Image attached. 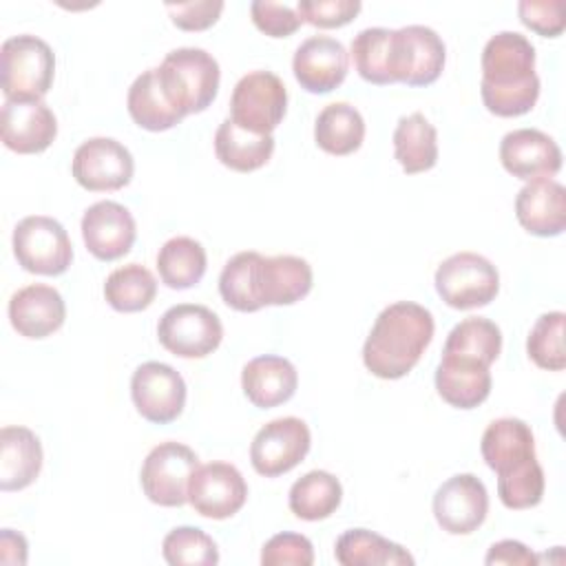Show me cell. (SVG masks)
<instances>
[{
  "label": "cell",
  "instance_id": "obj_1",
  "mask_svg": "<svg viewBox=\"0 0 566 566\" xmlns=\"http://www.w3.org/2000/svg\"><path fill=\"white\" fill-rule=\"evenodd\" d=\"M480 95L497 117L526 115L539 97L535 46L517 31L495 33L482 49Z\"/></svg>",
  "mask_w": 566,
  "mask_h": 566
},
{
  "label": "cell",
  "instance_id": "obj_2",
  "mask_svg": "<svg viewBox=\"0 0 566 566\" xmlns=\"http://www.w3.org/2000/svg\"><path fill=\"white\" fill-rule=\"evenodd\" d=\"M433 329V316L424 305L413 301L387 305L363 345L365 367L382 380L407 376L429 347Z\"/></svg>",
  "mask_w": 566,
  "mask_h": 566
},
{
  "label": "cell",
  "instance_id": "obj_3",
  "mask_svg": "<svg viewBox=\"0 0 566 566\" xmlns=\"http://www.w3.org/2000/svg\"><path fill=\"white\" fill-rule=\"evenodd\" d=\"M159 84L172 106L186 117L206 111L219 91V62L203 49L181 46L166 53L157 66Z\"/></svg>",
  "mask_w": 566,
  "mask_h": 566
},
{
  "label": "cell",
  "instance_id": "obj_4",
  "mask_svg": "<svg viewBox=\"0 0 566 566\" xmlns=\"http://www.w3.org/2000/svg\"><path fill=\"white\" fill-rule=\"evenodd\" d=\"M55 75L53 49L38 35L22 33L2 42L0 82L7 99L40 102Z\"/></svg>",
  "mask_w": 566,
  "mask_h": 566
},
{
  "label": "cell",
  "instance_id": "obj_5",
  "mask_svg": "<svg viewBox=\"0 0 566 566\" xmlns=\"http://www.w3.org/2000/svg\"><path fill=\"white\" fill-rule=\"evenodd\" d=\"M433 283L440 298L453 310L484 307L500 292L497 268L478 252H455L444 259Z\"/></svg>",
  "mask_w": 566,
  "mask_h": 566
},
{
  "label": "cell",
  "instance_id": "obj_6",
  "mask_svg": "<svg viewBox=\"0 0 566 566\" xmlns=\"http://www.w3.org/2000/svg\"><path fill=\"white\" fill-rule=\"evenodd\" d=\"M13 254L22 270L42 276L64 274L73 261V245L64 226L44 214H31L13 228Z\"/></svg>",
  "mask_w": 566,
  "mask_h": 566
},
{
  "label": "cell",
  "instance_id": "obj_7",
  "mask_svg": "<svg viewBox=\"0 0 566 566\" xmlns=\"http://www.w3.org/2000/svg\"><path fill=\"white\" fill-rule=\"evenodd\" d=\"M287 111V91L272 71L243 75L230 97V119L254 135H272Z\"/></svg>",
  "mask_w": 566,
  "mask_h": 566
},
{
  "label": "cell",
  "instance_id": "obj_8",
  "mask_svg": "<svg viewBox=\"0 0 566 566\" xmlns=\"http://www.w3.org/2000/svg\"><path fill=\"white\" fill-rule=\"evenodd\" d=\"M157 338L164 349L179 358H206L221 345L223 325L210 307L179 303L161 314Z\"/></svg>",
  "mask_w": 566,
  "mask_h": 566
},
{
  "label": "cell",
  "instance_id": "obj_9",
  "mask_svg": "<svg viewBox=\"0 0 566 566\" xmlns=\"http://www.w3.org/2000/svg\"><path fill=\"white\" fill-rule=\"evenodd\" d=\"M199 467L197 453L175 440L153 447L142 464L139 482L144 495L159 506H181L188 502V482Z\"/></svg>",
  "mask_w": 566,
  "mask_h": 566
},
{
  "label": "cell",
  "instance_id": "obj_10",
  "mask_svg": "<svg viewBox=\"0 0 566 566\" xmlns=\"http://www.w3.org/2000/svg\"><path fill=\"white\" fill-rule=\"evenodd\" d=\"M447 60L442 38L422 24H409L394 29L391 33V75L394 82L407 86L433 84Z\"/></svg>",
  "mask_w": 566,
  "mask_h": 566
},
{
  "label": "cell",
  "instance_id": "obj_11",
  "mask_svg": "<svg viewBox=\"0 0 566 566\" xmlns=\"http://www.w3.org/2000/svg\"><path fill=\"white\" fill-rule=\"evenodd\" d=\"M310 447L312 433L301 418H276L256 431L250 444V462L259 475L279 478L301 464Z\"/></svg>",
  "mask_w": 566,
  "mask_h": 566
},
{
  "label": "cell",
  "instance_id": "obj_12",
  "mask_svg": "<svg viewBox=\"0 0 566 566\" xmlns=\"http://www.w3.org/2000/svg\"><path fill=\"white\" fill-rule=\"evenodd\" d=\"M130 396L137 413L153 424L177 420L186 405V382L181 374L159 360L142 363L130 378Z\"/></svg>",
  "mask_w": 566,
  "mask_h": 566
},
{
  "label": "cell",
  "instance_id": "obj_13",
  "mask_svg": "<svg viewBox=\"0 0 566 566\" xmlns=\"http://www.w3.org/2000/svg\"><path fill=\"white\" fill-rule=\"evenodd\" d=\"M71 170L84 190L108 192L130 184L135 161L130 150L117 139L91 137L77 146Z\"/></svg>",
  "mask_w": 566,
  "mask_h": 566
},
{
  "label": "cell",
  "instance_id": "obj_14",
  "mask_svg": "<svg viewBox=\"0 0 566 566\" xmlns=\"http://www.w3.org/2000/svg\"><path fill=\"white\" fill-rule=\"evenodd\" d=\"M248 500V484L241 471L228 462H208L197 467L188 482V502L210 520L232 517Z\"/></svg>",
  "mask_w": 566,
  "mask_h": 566
},
{
  "label": "cell",
  "instance_id": "obj_15",
  "mask_svg": "<svg viewBox=\"0 0 566 566\" xmlns=\"http://www.w3.org/2000/svg\"><path fill=\"white\" fill-rule=\"evenodd\" d=\"M489 513V493L473 473H458L442 482L433 495V517L449 535H469Z\"/></svg>",
  "mask_w": 566,
  "mask_h": 566
},
{
  "label": "cell",
  "instance_id": "obj_16",
  "mask_svg": "<svg viewBox=\"0 0 566 566\" xmlns=\"http://www.w3.org/2000/svg\"><path fill=\"white\" fill-rule=\"evenodd\" d=\"M312 281L310 263L294 254H256L252 265V296L259 310L265 305H292L305 298Z\"/></svg>",
  "mask_w": 566,
  "mask_h": 566
},
{
  "label": "cell",
  "instance_id": "obj_17",
  "mask_svg": "<svg viewBox=\"0 0 566 566\" xmlns=\"http://www.w3.org/2000/svg\"><path fill=\"white\" fill-rule=\"evenodd\" d=\"M500 161L522 181L551 179L562 168V150L553 137L537 128H517L502 137Z\"/></svg>",
  "mask_w": 566,
  "mask_h": 566
},
{
  "label": "cell",
  "instance_id": "obj_18",
  "mask_svg": "<svg viewBox=\"0 0 566 566\" xmlns=\"http://www.w3.org/2000/svg\"><path fill=\"white\" fill-rule=\"evenodd\" d=\"M349 53L336 38L312 35L298 44L292 71L301 88L314 95H325L338 88L347 75Z\"/></svg>",
  "mask_w": 566,
  "mask_h": 566
},
{
  "label": "cell",
  "instance_id": "obj_19",
  "mask_svg": "<svg viewBox=\"0 0 566 566\" xmlns=\"http://www.w3.org/2000/svg\"><path fill=\"white\" fill-rule=\"evenodd\" d=\"M2 144L20 155L46 150L57 137V119L53 111L40 102L4 99L0 115Z\"/></svg>",
  "mask_w": 566,
  "mask_h": 566
},
{
  "label": "cell",
  "instance_id": "obj_20",
  "mask_svg": "<svg viewBox=\"0 0 566 566\" xmlns=\"http://www.w3.org/2000/svg\"><path fill=\"white\" fill-rule=\"evenodd\" d=\"M82 237L86 250L99 261H115L130 252L137 226L128 208L117 201H97L82 217Z\"/></svg>",
  "mask_w": 566,
  "mask_h": 566
},
{
  "label": "cell",
  "instance_id": "obj_21",
  "mask_svg": "<svg viewBox=\"0 0 566 566\" xmlns=\"http://www.w3.org/2000/svg\"><path fill=\"white\" fill-rule=\"evenodd\" d=\"M66 305L53 285L31 283L9 298L11 327L24 338H46L64 325Z\"/></svg>",
  "mask_w": 566,
  "mask_h": 566
},
{
  "label": "cell",
  "instance_id": "obj_22",
  "mask_svg": "<svg viewBox=\"0 0 566 566\" xmlns=\"http://www.w3.org/2000/svg\"><path fill=\"white\" fill-rule=\"evenodd\" d=\"M491 371L478 358L442 352L436 367V389L455 409H475L491 394Z\"/></svg>",
  "mask_w": 566,
  "mask_h": 566
},
{
  "label": "cell",
  "instance_id": "obj_23",
  "mask_svg": "<svg viewBox=\"0 0 566 566\" xmlns=\"http://www.w3.org/2000/svg\"><path fill=\"white\" fill-rule=\"evenodd\" d=\"M520 226L535 237H559L566 228V190L559 181H528L515 197Z\"/></svg>",
  "mask_w": 566,
  "mask_h": 566
},
{
  "label": "cell",
  "instance_id": "obj_24",
  "mask_svg": "<svg viewBox=\"0 0 566 566\" xmlns=\"http://www.w3.org/2000/svg\"><path fill=\"white\" fill-rule=\"evenodd\" d=\"M241 387L254 407L272 409L294 396L298 387V374L287 358L265 354L245 363L241 371Z\"/></svg>",
  "mask_w": 566,
  "mask_h": 566
},
{
  "label": "cell",
  "instance_id": "obj_25",
  "mask_svg": "<svg viewBox=\"0 0 566 566\" xmlns=\"http://www.w3.org/2000/svg\"><path fill=\"white\" fill-rule=\"evenodd\" d=\"M42 469L40 438L27 427H2L0 431V489L22 491L35 482Z\"/></svg>",
  "mask_w": 566,
  "mask_h": 566
},
{
  "label": "cell",
  "instance_id": "obj_26",
  "mask_svg": "<svg viewBox=\"0 0 566 566\" xmlns=\"http://www.w3.org/2000/svg\"><path fill=\"white\" fill-rule=\"evenodd\" d=\"M482 458L489 469L504 473L535 455V438L531 427L520 418H497L493 420L480 442Z\"/></svg>",
  "mask_w": 566,
  "mask_h": 566
},
{
  "label": "cell",
  "instance_id": "obj_27",
  "mask_svg": "<svg viewBox=\"0 0 566 566\" xmlns=\"http://www.w3.org/2000/svg\"><path fill=\"white\" fill-rule=\"evenodd\" d=\"M128 113L133 122L150 133H161L177 126L184 115L172 106L168 95L164 93L157 75V66L144 71L135 77L126 97Z\"/></svg>",
  "mask_w": 566,
  "mask_h": 566
},
{
  "label": "cell",
  "instance_id": "obj_28",
  "mask_svg": "<svg viewBox=\"0 0 566 566\" xmlns=\"http://www.w3.org/2000/svg\"><path fill=\"white\" fill-rule=\"evenodd\" d=\"M274 153L272 135H254L239 128L230 117H226L214 133V155L217 159L237 172L259 170L270 161Z\"/></svg>",
  "mask_w": 566,
  "mask_h": 566
},
{
  "label": "cell",
  "instance_id": "obj_29",
  "mask_svg": "<svg viewBox=\"0 0 566 566\" xmlns=\"http://www.w3.org/2000/svg\"><path fill=\"white\" fill-rule=\"evenodd\" d=\"M394 157L407 175L431 170L438 164V133L422 113L402 115L394 130Z\"/></svg>",
  "mask_w": 566,
  "mask_h": 566
},
{
  "label": "cell",
  "instance_id": "obj_30",
  "mask_svg": "<svg viewBox=\"0 0 566 566\" xmlns=\"http://www.w3.org/2000/svg\"><path fill=\"white\" fill-rule=\"evenodd\" d=\"M334 557L343 566H413V557L400 544L367 528L345 531L334 546Z\"/></svg>",
  "mask_w": 566,
  "mask_h": 566
},
{
  "label": "cell",
  "instance_id": "obj_31",
  "mask_svg": "<svg viewBox=\"0 0 566 566\" xmlns=\"http://www.w3.org/2000/svg\"><path fill=\"white\" fill-rule=\"evenodd\" d=\"M365 139V119L347 102L327 104L314 122V142L321 150L343 157L360 148Z\"/></svg>",
  "mask_w": 566,
  "mask_h": 566
},
{
  "label": "cell",
  "instance_id": "obj_32",
  "mask_svg": "<svg viewBox=\"0 0 566 566\" xmlns=\"http://www.w3.org/2000/svg\"><path fill=\"white\" fill-rule=\"evenodd\" d=\"M208 268L206 250L192 237H172L157 252V272L166 287L188 290L197 285Z\"/></svg>",
  "mask_w": 566,
  "mask_h": 566
},
{
  "label": "cell",
  "instance_id": "obj_33",
  "mask_svg": "<svg viewBox=\"0 0 566 566\" xmlns=\"http://www.w3.org/2000/svg\"><path fill=\"white\" fill-rule=\"evenodd\" d=\"M343 500V486L329 471L314 469L298 478L290 489V511L305 522H318L329 517Z\"/></svg>",
  "mask_w": 566,
  "mask_h": 566
},
{
  "label": "cell",
  "instance_id": "obj_34",
  "mask_svg": "<svg viewBox=\"0 0 566 566\" xmlns=\"http://www.w3.org/2000/svg\"><path fill=\"white\" fill-rule=\"evenodd\" d=\"M157 296V281L153 272L139 263H128L113 270L104 283L106 303L124 314L150 307Z\"/></svg>",
  "mask_w": 566,
  "mask_h": 566
},
{
  "label": "cell",
  "instance_id": "obj_35",
  "mask_svg": "<svg viewBox=\"0 0 566 566\" xmlns=\"http://www.w3.org/2000/svg\"><path fill=\"white\" fill-rule=\"evenodd\" d=\"M391 33L394 29H363L352 42V60L358 75L369 84H394L391 75Z\"/></svg>",
  "mask_w": 566,
  "mask_h": 566
},
{
  "label": "cell",
  "instance_id": "obj_36",
  "mask_svg": "<svg viewBox=\"0 0 566 566\" xmlns=\"http://www.w3.org/2000/svg\"><path fill=\"white\" fill-rule=\"evenodd\" d=\"M442 352L471 356L491 367L502 352V332L489 318L469 316L449 332Z\"/></svg>",
  "mask_w": 566,
  "mask_h": 566
},
{
  "label": "cell",
  "instance_id": "obj_37",
  "mask_svg": "<svg viewBox=\"0 0 566 566\" xmlns=\"http://www.w3.org/2000/svg\"><path fill=\"white\" fill-rule=\"evenodd\" d=\"M544 471L537 458H531L504 473H497V495L500 502L511 511L533 509L544 497Z\"/></svg>",
  "mask_w": 566,
  "mask_h": 566
},
{
  "label": "cell",
  "instance_id": "obj_38",
  "mask_svg": "<svg viewBox=\"0 0 566 566\" xmlns=\"http://www.w3.org/2000/svg\"><path fill=\"white\" fill-rule=\"evenodd\" d=\"M564 325H566L564 312H546L531 327L526 338V352L537 367L548 371H562L566 367Z\"/></svg>",
  "mask_w": 566,
  "mask_h": 566
},
{
  "label": "cell",
  "instance_id": "obj_39",
  "mask_svg": "<svg viewBox=\"0 0 566 566\" xmlns=\"http://www.w3.org/2000/svg\"><path fill=\"white\" fill-rule=\"evenodd\" d=\"M161 553L170 566H214L219 562L214 539L197 526L172 528L164 537Z\"/></svg>",
  "mask_w": 566,
  "mask_h": 566
},
{
  "label": "cell",
  "instance_id": "obj_40",
  "mask_svg": "<svg viewBox=\"0 0 566 566\" xmlns=\"http://www.w3.org/2000/svg\"><path fill=\"white\" fill-rule=\"evenodd\" d=\"M263 566H312L314 546L301 533H276L263 544Z\"/></svg>",
  "mask_w": 566,
  "mask_h": 566
},
{
  "label": "cell",
  "instance_id": "obj_41",
  "mask_svg": "<svg viewBox=\"0 0 566 566\" xmlns=\"http://www.w3.org/2000/svg\"><path fill=\"white\" fill-rule=\"evenodd\" d=\"M363 4L358 0H298L296 13L303 22L318 29H338L349 24Z\"/></svg>",
  "mask_w": 566,
  "mask_h": 566
},
{
  "label": "cell",
  "instance_id": "obj_42",
  "mask_svg": "<svg viewBox=\"0 0 566 566\" xmlns=\"http://www.w3.org/2000/svg\"><path fill=\"white\" fill-rule=\"evenodd\" d=\"M517 13L522 24L542 38H557L566 27L562 0H522Z\"/></svg>",
  "mask_w": 566,
  "mask_h": 566
},
{
  "label": "cell",
  "instance_id": "obj_43",
  "mask_svg": "<svg viewBox=\"0 0 566 566\" xmlns=\"http://www.w3.org/2000/svg\"><path fill=\"white\" fill-rule=\"evenodd\" d=\"M250 13H252L254 27L270 38H290L303 24L296 9L281 2L254 0L250 4Z\"/></svg>",
  "mask_w": 566,
  "mask_h": 566
},
{
  "label": "cell",
  "instance_id": "obj_44",
  "mask_svg": "<svg viewBox=\"0 0 566 566\" xmlns=\"http://www.w3.org/2000/svg\"><path fill=\"white\" fill-rule=\"evenodd\" d=\"M166 11L170 13V20L177 29H181V31H206L219 20V15L223 11V2L221 0L177 2V4H166Z\"/></svg>",
  "mask_w": 566,
  "mask_h": 566
},
{
  "label": "cell",
  "instance_id": "obj_45",
  "mask_svg": "<svg viewBox=\"0 0 566 566\" xmlns=\"http://www.w3.org/2000/svg\"><path fill=\"white\" fill-rule=\"evenodd\" d=\"M484 562L486 564H509V566H535L539 562V557L517 539H502L489 548Z\"/></svg>",
  "mask_w": 566,
  "mask_h": 566
},
{
  "label": "cell",
  "instance_id": "obj_46",
  "mask_svg": "<svg viewBox=\"0 0 566 566\" xmlns=\"http://www.w3.org/2000/svg\"><path fill=\"white\" fill-rule=\"evenodd\" d=\"M0 559L2 564H18L22 566L27 562V539L24 535L2 528L0 533Z\"/></svg>",
  "mask_w": 566,
  "mask_h": 566
}]
</instances>
